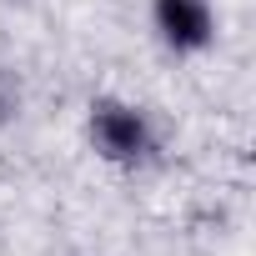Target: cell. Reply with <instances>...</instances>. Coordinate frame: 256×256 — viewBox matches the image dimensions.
Masks as SVG:
<instances>
[{
  "label": "cell",
  "instance_id": "7a4b0ae2",
  "mask_svg": "<svg viewBox=\"0 0 256 256\" xmlns=\"http://www.w3.org/2000/svg\"><path fill=\"white\" fill-rule=\"evenodd\" d=\"M156 20H161V36L176 50H196V46L211 40V10H206V0H156Z\"/></svg>",
  "mask_w": 256,
  "mask_h": 256
},
{
  "label": "cell",
  "instance_id": "3957f363",
  "mask_svg": "<svg viewBox=\"0 0 256 256\" xmlns=\"http://www.w3.org/2000/svg\"><path fill=\"white\" fill-rule=\"evenodd\" d=\"M16 106H20V86H16V76H10V70H0V120H10V116H16Z\"/></svg>",
  "mask_w": 256,
  "mask_h": 256
},
{
  "label": "cell",
  "instance_id": "6da1fadb",
  "mask_svg": "<svg viewBox=\"0 0 256 256\" xmlns=\"http://www.w3.org/2000/svg\"><path fill=\"white\" fill-rule=\"evenodd\" d=\"M90 136H96V146H100L110 161H141V156L151 151L146 120H141L131 106H116V100H100V106H96Z\"/></svg>",
  "mask_w": 256,
  "mask_h": 256
}]
</instances>
